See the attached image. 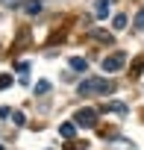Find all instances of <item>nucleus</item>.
I'll return each instance as SVG.
<instances>
[{"label": "nucleus", "mask_w": 144, "mask_h": 150, "mask_svg": "<svg viewBox=\"0 0 144 150\" xmlns=\"http://www.w3.org/2000/svg\"><path fill=\"white\" fill-rule=\"evenodd\" d=\"M77 91H80V97H88V94H112V83L103 80V77H88V80H83L77 86Z\"/></svg>", "instance_id": "f257e3e1"}, {"label": "nucleus", "mask_w": 144, "mask_h": 150, "mask_svg": "<svg viewBox=\"0 0 144 150\" xmlns=\"http://www.w3.org/2000/svg\"><path fill=\"white\" fill-rule=\"evenodd\" d=\"M74 124H77V127H94V124H97V112H94V109H80V112L74 115Z\"/></svg>", "instance_id": "f03ea898"}, {"label": "nucleus", "mask_w": 144, "mask_h": 150, "mask_svg": "<svg viewBox=\"0 0 144 150\" xmlns=\"http://www.w3.org/2000/svg\"><path fill=\"white\" fill-rule=\"evenodd\" d=\"M124 62H126V59H124V53L106 56V59H103V71H106V74H115V71H121V68H124Z\"/></svg>", "instance_id": "7ed1b4c3"}, {"label": "nucleus", "mask_w": 144, "mask_h": 150, "mask_svg": "<svg viewBox=\"0 0 144 150\" xmlns=\"http://www.w3.org/2000/svg\"><path fill=\"white\" fill-rule=\"evenodd\" d=\"M109 6H112V0H97V3H94V15H97V21L109 18Z\"/></svg>", "instance_id": "20e7f679"}, {"label": "nucleus", "mask_w": 144, "mask_h": 150, "mask_svg": "<svg viewBox=\"0 0 144 150\" xmlns=\"http://www.w3.org/2000/svg\"><path fill=\"white\" fill-rule=\"evenodd\" d=\"M24 9H27V15H38L41 12V0H27Z\"/></svg>", "instance_id": "39448f33"}, {"label": "nucleus", "mask_w": 144, "mask_h": 150, "mask_svg": "<svg viewBox=\"0 0 144 150\" xmlns=\"http://www.w3.org/2000/svg\"><path fill=\"white\" fill-rule=\"evenodd\" d=\"M74 132H77V124H71V121H65V124L59 127V135H65V138H71Z\"/></svg>", "instance_id": "423d86ee"}, {"label": "nucleus", "mask_w": 144, "mask_h": 150, "mask_svg": "<svg viewBox=\"0 0 144 150\" xmlns=\"http://www.w3.org/2000/svg\"><path fill=\"white\" fill-rule=\"evenodd\" d=\"M71 68H74V71H80V74H83V71L88 68V62H85L83 56H74V59H71Z\"/></svg>", "instance_id": "0eeeda50"}, {"label": "nucleus", "mask_w": 144, "mask_h": 150, "mask_svg": "<svg viewBox=\"0 0 144 150\" xmlns=\"http://www.w3.org/2000/svg\"><path fill=\"white\" fill-rule=\"evenodd\" d=\"M112 27H115V30H124V27H126V15H124V12L115 15V18H112Z\"/></svg>", "instance_id": "6e6552de"}, {"label": "nucleus", "mask_w": 144, "mask_h": 150, "mask_svg": "<svg viewBox=\"0 0 144 150\" xmlns=\"http://www.w3.org/2000/svg\"><path fill=\"white\" fill-rule=\"evenodd\" d=\"M24 3H27V0H0V6H6V9H18Z\"/></svg>", "instance_id": "1a4fd4ad"}, {"label": "nucleus", "mask_w": 144, "mask_h": 150, "mask_svg": "<svg viewBox=\"0 0 144 150\" xmlns=\"http://www.w3.org/2000/svg\"><path fill=\"white\" fill-rule=\"evenodd\" d=\"M35 91H38V94H44V91H50V83H47V80H41V83L35 86Z\"/></svg>", "instance_id": "9d476101"}, {"label": "nucleus", "mask_w": 144, "mask_h": 150, "mask_svg": "<svg viewBox=\"0 0 144 150\" xmlns=\"http://www.w3.org/2000/svg\"><path fill=\"white\" fill-rule=\"evenodd\" d=\"M109 112H121V115H124L126 106H124V103H109Z\"/></svg>", "instance_id": "9b49d317"}, {"label": "nucleus", "mask_w": 144, "mask_h": 150, "mask_svg": "<svg viewBox=\"0 0 144 150\" xmlns=\"http://www.w3.org/2000/svg\"><path fill=\"white\" fill-rule=\"evenodd\" d=\"M12 86V77H9V74H3V77H0V88H9Z\"/></svg>", "instance_id": "f8f14e48"}, {"label": "nucleus", "mask_w": 144, "mask_h": 150, "mask_svg": "<svg viewBox=\"0 0 144 150\" xmlns=\"http://www.w3.org/2000/svg\"><path fill=\"white\" fill-rule=\"evenodd\" d=\"M135 27H141V30H144V9L135 15Z\"/></svg>", "instance_id": "ddd939ff"}, {"label": "nucleus", "mask_w": 144, "mask_h": 150, "mask_svg": "<svg viewBox=\"0 0 144 150\" xmlns=\"http://www.w3.org/2000/svg\"><path fill=\"white\" fill-rule=\"evenodd\" d=\"M9 115H12V112H9L6 106H0V118H9Z\"/></svg>", "instance_id": "4468645a"}, {"label": "nucleus", "mask_w": 144, "mask_h": 150, "mask_svg": "<svg viewBox=\"0 0 144 150\" xmlns=\"http://www.w3.org/2000/svg\"><path fill=\"white\" fill-rule=\"evenodd\" d=\"M0 150H3V147H0Z\"/></svg>", "instance_id": "2eb2a0df"}]
</instances>
